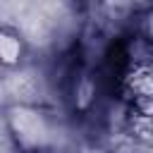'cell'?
I'll return each instance as SVG.
<instances>
[{"label":"cell","instance_id":"cell-1","mask_svg":"<svg viewBox=\"0 0 153 153\" xmlns=\"http://www.w3.org/2000/svg\"><path fill=\"white\" fill-rule=\"evenodd\" d=\"M14 88H17V93H22L24 98H33L36 91H38V81L31 79V74H22V76L17 79V84H14Z\"/></svg>","mask_w":153,"mask_h":153}]
</instances>
